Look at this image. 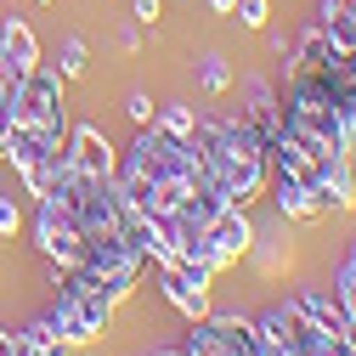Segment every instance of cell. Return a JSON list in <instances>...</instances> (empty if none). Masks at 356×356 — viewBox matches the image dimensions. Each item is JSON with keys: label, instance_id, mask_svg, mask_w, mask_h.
Instances as JSON below:
<instances>
[{"label": "cell", "instance_id": "obj_4", "mask_svg": "<svg viewBox=\"0 0 356 356\" xmlns=\"http://www.w3.org/2000/svg\"><path fill=\"white\" fill-rule=\"evenodd\" d=\"M34 249L46 254L51 266H79L85 254V227H79V215L51 193V198H40V215H34Z\"/></svg>", "mask_w": 356, "mask_h": 356}, {"label": "cell", "instance_id": "obj_3", "mask_svg": "<svg viewBox=\"0 0 356 356\" xmlns=\"http://www.w3.org/2000/svg\"><path fill=\"white\" fill-rule=\"evenodd\" d=\"M12 124L17 130H40V136H63V79L51 68H29V79L12 97Z\"/></svg>", "mask_w": 356, "mask_h": 356}, {"label": "cell", "instance_id": "obj_20", "mask_svg": "<svg viewBox=\"0 0 356 356\" xmlns=\"http://www.w3.org/2000/svg\"><path fill=\"white\" fill-rule=\"evenodd\" d=\"M334 289H350V294H356V243H350V254H345V266H339Z\"/></svg>", "mask_w": 356, "mask_h": 356}, {"label": "cell", "instance_id": "obj_12", "mask_svg": "<svg viewBox=\"0 0 356 356\" xmlns=\"http://www.w3.org/2000/svg\"><path fill=\"white\" fill-rule=\"evenodd\" d=\"M23 79H29V68H23V63H17V57H12L6 46H0V97H6V102H12Z\"/></svg>", "mask_w": 356, "mask_h": 356}, {"label": "cell", "instance_id": "obj_2", "mask_svg": "<svg viewBox=\"0 0 356 356\" xmlns=\"http://www.w3.org/2000/svg\"><path fill=\"white\" fill-rule=\"evenodd\" d=\"M51 283H57V305H51V328L63 345H91L108 334L113 323V305L91 289L79 283V272H68V266H51Z\"/></svg>", "mask_w": 356, "mask_h": 356}, {"label": "cell", "instance_id": "obj_6", "mask_svg": "<svg viewBox=\"0 0 356 356\" xmlns=\"http://www.w3.org/2000/svg\"><path fill=\"white\" fill-rule=\"evenodd\" d=\"M254 243V220L243 215V204H227L215 220H209V272H220V266L243 260Z\"/></svg>", "mask_w": 356, "mask_h": 356}, {"label": "cell", "instance_id": "obj_22", "mask_svg": "<svg viewBox=\"0 0 356 356\" xmlns=\"http://www.w3.org/2000/svg\"><path fill=\"white\" fill-rule=\"evenodd\" d=\"M12 345H17V334H12V328H0V356H12Z\"/></svg>", "mask_w": 356, "mask_h": 356}, {"label": "cell", "instance_id": "obj_1", "mask_svg": "<svg viewBox=\"0 0 356 356\" xmlns=\"http://www.w3.org/2000/svg\"><path fill=\"white\" fill-rule=\"evenodd\" d=\"M193 153H198V170H209L232 204H249L266 187V175H272V159H266L260 136L249 130V119H204L198 113Z\"/></svg>", "mask_w": 356, "mask_h": 356}, {"label": "cell", "instance_id": "obj_21", "mask_svg": "<svg viewBox=\"0 0 356 356\" xmlns=\"http://www.w3.org/2000/svg\"><path fill=\"white\" fill-rule=\"evenodd\" d=\"M130 12H136L142 23H153V17H159V0H130Z\"/></svg>", "mask_w": 356, "mask_h": 356}, {"label": "cell", "instance_id": "obj_8", "mask_svg": "<svg viewBox=\"0 0 356 356\" xmlns=\"http://www.w3.org/2000/svg\"><path fill=\"white\" fill-rule=\"evenodd\" d=\"M266 181H272V204H277L289 220H323V215H328V209H323V198L311 193L305 181H294L289 170H272Z\"/></svg>", "mask_w": 356, "mask_h": 356}, {"label": "cell", "instance_id": "obj_11", "mask_svg": "<svg viewBox=\"0 0 356 356\" xmlns=\"http://www.w3.org/2000/svg\"><path fill=\"white\" fill-rule=\"evenodd\" d=\"M153 119H159L164 130H175V136H193V124H198V113H193L187 102H170V108H159Z\"/></svg>", "mask_w": 356, "mask_h": 356}, {"label": "cell", "instance_id": "obj_24", "mask_svg": "<svg viewBox=\"0 0 356 356\" xmlns=\"http://www.w3.org/2000/svg\"><path fill=\"white\" fill-rule=\"evenodd\" d=\"M159 356H193V350H187V345H170V350H159Z\"/></svg>", "mask_w": 356, "mask_h": 356}, {"label": "cell", "instance_id": "obj_7", "mask_svg": "<svg viewBox=\"0 0 356 356\" xmlns=\"http://www.w3.org/2000/svg\"><path fill=\"white\" fill-rule=\"evenodd\" d=\"M63 159H68L74 175H102V181H113V170H119V159H113V147H108V136L97 124H74Z\"/></svg>", "mask_w": 356, "mask_h": 356}, {"label": "cell", "instance_id": "obj_18", "mask_svg": "<svg viewBox=\"0 0 356 356\" xmlns=\"http://www.w3.org/2000/svg\"><path fill=\"white\" fill-rule=\"evenodd\" d=\"M124 113L136 119V124H153V113H159V108H153V102H147L142 91H130V102H124Z\"/></svg>", "mask_w": 356, "mask_h": 356}, {"label": "cell", "instance_id": "obj_10", "mask_svg": "<svg viewBox=\"0 0 356 356\" xmlns=\"http://www.w3.org/2000/svg\"><path fill=\"white\" fill-rule=\"evenodd\" d=\"M0 46H6L23 68H34V63H40V40H34V29H29L23 17H6V23H0Z\"/></svg>", "mask_w": 356, "mask_h": 356}, {"label": "cell", "instance_id": "obj_14", "mask_svg": "<svg viewBox=\"0 0 356 356\" xmlns=\"http://www.w3.org/2000/svg\"><path fill=\"white\" fill-rule=\"evenodd\" d=\"M232 17H238L243 29H266V17H272V0H238Z\"/></svg>", "mask_w": 356, "mask_h": 356}, {"label": "cell", "instance_id": "obj_15", "mask_svg": "<svg viewBox=\"0 0 356 356\" xmlns=\"http://www.w3.org/2000/svg\"><path fill=\"white\" fill-rule=\"evenodd\" d=\"M227 85H232V68L220 63V57H204V91H209V97H220Z\"/></svg>", "mask_w": 356, "mask_h": 356}, {"label": "cell", "instance_id": "obj_19", "mask_svg": "<svg viewBox=\"0 0 356 356\" xmlns=\"http://www.w3.org/2000/svg\"><path fill=\"white\" fill-rule=\"evenodd\" d=\"M17 220H23V215H17V204L0 193V238H12V232H17Z\"/></svg>", "mask_w": 356, "mask_h": 356}, {"label": "cell", "instance_id": "obj_16", "mask_svg": "<svg viewBox=\"0 0 356 356\" xmlns=\"http://www.w3.org/2000/svg\"><path fill=\"white\" fill-rule=\"evenodd\" d=\"M334 102H339V119H345V147L356 153V91H339Z\"/></svg>", "mask_w": 356, "mask_h": 356}, {"label": "cell", "instance_id": "obj_9", "mask_svg": "<svg viewBox=\"0 0 356 356\" xmlns=\"http://www.w3.org/2000/svg\"><path fill=\"white\" fill-rule=\"evenodd\" d=\"M294 305H300V311H305V317L317 323L323 334H350V328H356V323L345 317V305H339V294H317V289H311V294H300Z\"/></svg>", "mask_w": 356, "mask_h": 356}, {"label": "cell", "instance_id": "obj_17", "mask_svg": "<svg viewBox=\"0 0 356 356\" xmlns=\"http://www.w3.org/2000/svg\"><path fill=\"white\" fill-rule=\"evenodd\" d=\"M63 74H85V40H63Z\"/></svg>", "mask_w": 356, "mask_h": 356}, {"label": "cell", "instance_id": "obj_13", "mask_svg": "<svg viewBox=\"0 0 356 356\" xmlns=\"http://www.w3.org/2000/svg\"><path fill=\"white\" fill-rule=\"evenodd\" d=\"M12 356H68V345H63V339H34V334H17Z\"/></svg>", "mask_w": 356, "mask_h": 356}, {"label": "cell", "instance_id": "obj_5", "mask_svg": "<svg viewBox=\"0 0 356 356\" xmlns=\"http://www.w3.org/2000/svg\"><path fill=\"white\" fill-rule=\"evenodd\" d=\"M164 272V300L175 305V311H187V317L198 323V317H209V266L204 260H170V266H159Z\"/></svg>", "mask_w": 356, "mask_h": 356}, {"label": "cell", "instance_id": "obj_23", "mask_svg": "<svg viewBox=\"0 0 356 356\" xmlns=\"http://www.w3.org/2000/svg\"><path fill=\"white\" fill-rule=\"evenodd\" d=\"M232 6L238 0H209V12H220V17H232Z\"/></svg>", "mask_w": 356, "mask_h": 356}]
</instances>
